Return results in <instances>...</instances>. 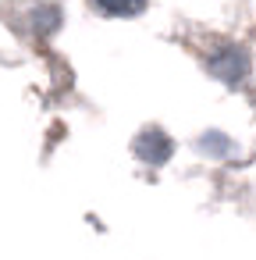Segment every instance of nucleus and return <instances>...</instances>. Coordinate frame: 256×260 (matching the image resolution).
I'll return each instance as SVG.
<instances>
[{
    "mask_svg": "<svg viewBox=\"0 0 256 260\" xmlns=\"http://www.w3.org/2000/svg\"><path fill=\"white\" fill-rule=\"evenodd\" d=\"M213 68H217V75H221V79L238 82V79L245 75V54H242V50H235V47H228L224 54H217V57H213Z\"/></svg>",
    "mask_w": 256,
    "mask_h": 260,
    "instance_id": "f03ea898",
    "label": "nucleus"
},
{
    "mask_svg": "<svg viewBox=\"0 0 256 260\" xmlns=\"http://www.w3.org/2000/svg\"><path fill=\"white\" fill-rule=\"evenodd\" d=\"M135 153H139L142 160H150V164H164V160L171 157V139H167L160 128H146V132H139V139H135Z\"/></svg>",
    "mask_w": 256,
    "mask_h": 260,
    "instance_id": "f257e3e1",
    "label": "nucleus"
},
{
    "mask_svg": "<svg viewBox=\"0 0 256 260\" xmlns=\"http://www.w3.org/2000/svg\"><path fill=\"white\" fill-rule=\"evenodd\" d=\"M93 4L103 11V15H118V18H132L146 8V0H93Z\"/></svg>",
    "mask_w": 256,
    "mask_h": 260,
    "instance_id": "7ed1b4c3",
    "label": "nucleus"
}]
</instances>
